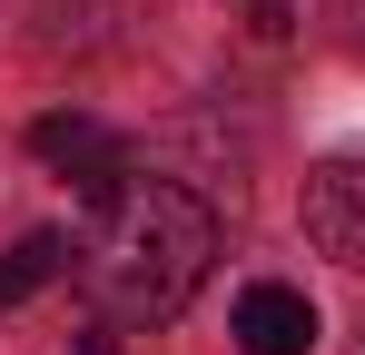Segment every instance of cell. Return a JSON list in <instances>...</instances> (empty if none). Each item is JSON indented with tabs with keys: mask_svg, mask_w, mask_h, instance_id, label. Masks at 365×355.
<instances>
[{
	"mask_svg": "<svg viewBox=\"0 0 365 355\" xmlns=\"http://www.w3.org/2000/svg\"><path fill=\"white\" fill-rule=\"evenodd\" d=\"M207 257H217V217L178 178H128L119 197H99V217L79 237L89 306L119 316V326H168L207 287Z\"/></svg>",
	"mask_w": 365,
	"mask_h": 355,
	"instance_id": "obj_1",
	"label": "cell"
},
{
	"mask_svg": "<svg viewBox=\"0 0 365 355\" xmlns=\"http://www.w3.org/2000/svg\"><path fill=\"white\" fill-rule=\"evenodd\" d=\"M306 247L316 257H336V267H365V148H346V158H316L306 168Z\"/></svg>",
	"mask_w": 365,
	"mask_h": 355,
	"instance_id": "obj_2",
	"label": "cell"
},
{
	"mask_svg": "<svg viewBox=\"0 0 365 355\" xmlns=\"http://www.w3.org/2000/svg\"><path fill=\"white\" fill-rule=\"evenodd\" d=\"M30 148H40L50 168H69V178H79V187H89V207L128 187V148L99 128V118H79V109H50L40 128H30Z\"/></svg>",
	"mask_w": 365,
	"mask_h": 355,
	"instance_id": "obj_3",
	"label": "cell"
},
{
	"mask_svg": "<svg viewBox=\"0 0 365 355\" xmlns=\"http://www.w3.org/2000/svg\"><path fill=\"white\" fill-rule=\"evenodd\" d=\"M227 336H237V355H306L316 346V306H306V287L257 277L237 296V316H227Z\"/></svg>",
	"mask_w": 365,
	"mask_h": 355,
	"instance_id": "obj_4",
	"label": "cell"
},
{
	"mask_svg": "<svg viewBox=\"0 0 365 355\" xmlns=\"http://www.w3.org/2000/svg\"><path fill=\"white\" fill-rule=\"evenodd\" d=\"M69 257H79V247H69L60 227H30L10 257H0V316H10V306H30L50 277H69Z\"/></svg>",
	"mask_w": 365,
	"mask_h": 355,
	"instance_id": "obj_5",
	"label": "cell"
},
{
	"mask_svg": "<svg viewBox=\"0 0 365 355\" xmlns=\"http://www.w3.org/2000/svg\"><path fill=\"white\" fill-rule=\"evenodd\" d=\"M247 20H257V40H287L297 30V0H247Z\"/></svg>",
	"mask_w": 365,
	"mask_h": 355,
	"instance_id": "obj_6",
	"label": "cell"
},
{
	"mask_svg": "<svg viewBox=\"0 0 365 355\" xmlns=\"http://www.w3.org/2000/svg\"><path fill=\"white\" fill-rule=\"evenodd\" d=\"M79 355H109V326H89V346H79Z\"/></svg>",
	"mask_w": 365,
	"mask_h": 355,
	"instance_id": "obj_7",
	"label": "cell"
}]
</instances>
